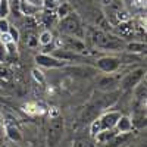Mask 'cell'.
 <instances>
[{
  "label": "cell",
  "instance_id": "11",
  "mask_svg": "<svg viewBox=\"0 0 147 147\" xmlns=\"http://www.w3.org/2000/svg\"><path fill=\"white\" fill-rule=\"evenodd\" d=\"M115 136H116V132L113 129H105V131H100L99 134H97L96 140H97V143H100V144H107L109 141L113 140Z\"/></svg>",
  "mask_w": 147,
  "mask_h": 147
},
{
  "label": "cell",
  "instance_id": "12",
  "mask_svg": "<svg viewBox=\"0 0 147 147\" xmlns=\"http://www.w3.org/2000/svg\"><path fill=\"white\" fill-rule=\"evenodd\" d=\"M6 136H7L12 141H16V143L22 140V134H21L19 128L15 127V125H7V127H6Z\"/></svg>",
  "mask_w": 147,
  "mask_h": 147
},
{
  "label": "cell",
  "instance_id": "27",
  "mask_svg": "<svg viewBox=\"0 0 147 147\" xmlns=\"http://www.w3.org/2000/svg\"><path fill=\"white\" fill-rule=\"evenodd\" d=\"M10 41H13L12 40V37L9 35V32H3V34H0V43L2 44H7Z\"/></svg>",
  "mask_w": 147,
  "mask_h": 147
},
{
  "label": "cell",
  "instance_id": "30",
  "mask_svg": "<svg viewBox=\"0 0 147 147\" xmlns=\"http://www.w3.org/2000/svg\"><path fill=\"white\" fill-rule=\"evenodd\" d=\"M74 147H93V144L88 143V141H85V140H80V141L75 143V146H74Z\"/></svg>",
  "mask_w": 147,
  "mask_h": 147
},
{
  "label": "cell",
  "instance_id": "5",
  "mask_svg": "<svg viewBox=\"0 0 147 147\" xmlns=\"http://www.w3.org/2000/svg\"><path fill=\"white\" fill-rule=\"evenodd\" d=\"M57 46H62L66 50H71L74 53L77 52H84L85 50V44L81 41V38H74L72 35H65L60 37V40H57Z\"/></svg>",
  "mask_w": 147,
  "mask_h": 147
},
{
  "label": "cell",
  "instance_id": "29",
  "mask_svg": "<svg viewBox=\"0 0 147 147\" xmlns=\"http://www.w3.org/2000/svg\"><path fill=\"white\" fill-rule=\"evenodd\" d=\"M7 57V53H6V49H5V44L0 43V62H5Z\"/></svg>",
  "mask_w": 147,
  "mask_h": 147
},
{
  "label": "cell",
  "instance_id": "13",
  "mask_svg": "<svg viewBox=\"0 0 147 147\" xmlns=\"http://www.w3.org/2000/svg\"><path fill=\"white\" fill-rule=\"evenodd\" d=\"M24 110H25L28 115H41V113H44V109L38 103H27L25 106H24Z\"/></svg>",
  "mask_w": 147,
  "mask_h": 147
},
{
  "label": "cell",
  "instance_id": "19",
  "mask_svg": "<svg viewBox=\"0 0 147 147\" xmlns=\"http://www.w3.org/2000/svg\"><path fill=\"white\" fill-rule=\"evenodd\" d=\"M102 131V127H100V121L99 119H94L93 122H91V125H90V134L93 137H96L97 134H99Z\"/></svg>",
  "mask_w": 147,
  "mask_h": 147
},
{
  "label": "cell",
  "instance_id": "24",
  "mask_svg": "<svg viewBox=\"0 0 147 147\" xmlns=\"http://www.w3.org/2000/svg\"><path fill=\"white\" fill-rule=\"evenodd\" d=\"M5 49H6V53L9 56H15L16 55V43L15 41H10V43L5 44Z\"/></svg>",
  "mask_w": 147,
  "mask_h": 147
},
{
  "label": "cell",
  "instance_id": "14",
  "mask_svg": "<svg viewBox=\"0 0 147 147\" xmlns=\"http://www.w3.org/2000/svg\"><path fill=\"white\" fill-rule=\"evenodd\" d=\"M125 49L129 52V53H141L146 50V43H137V41H132V43H128L125 46Z\"/></svg>",
  "mask_w": 147,
  "mask_h": 147
},
{
  "label": "cell",
  "instance_id": "1",
  "mask_svg": "<svg viewBox=\"0 0 147 147\" xmlns=\"http://www.w3.org/2000/svg\"><path fill=\"white\" fill-rule=\"evenodd\" d=\"M90 38L91 43L103 50H112V52H118L122 47H125L122 38L116 35H110L109 32H105L102 30H91L90 31Z\"/></svg>",
  "mask_w": 147,
  "mask_h": 147
},
{
  "label": "cell",
  "instance_id": "25",
  "mask_svg": "<svg viewBox=\"0 0 147 147\" xmlns=\"http://www.w3.org/2000/svg\"><path fill=\"white\" fill-rule=\"evenodd\" d=\"M9 22L6 18H0V34H3V32H7L9 31Z\"/></svg>",
  "mask_w": 147,
  "mask_h": 147
},
{
  "label": "cell",
  "instance_id": "21",
  "mask_svg": "<svg viewBox=\"0 0 147 147\" xmlns=\"http://www.w3.org/2000/svg\"><path fill=\"white\" fill-rule=\"evenodd\" d=\"M69 13H71V6H69L68 3H62V6H59L57 15H59L60 18H65V16H68Z\"/></svg>",
  "mask_w": 147,
  "mask_h": 147
},
{
  "label": "cell",
  "instance_id": "17",
  "mask_svg": "<svg viewBox=\"0 0 147 147\" xmlns=\"http://www.w3.org/2000/svg\"><path fill=\"white\" fill-rule=\"evenodd\" d=\"M118 32L121 34V37H129L132 35V27H129L128 22H122L118 27Z\"/></svg>",
  "mask_w": 147,
  "mask_h": 147
},
{
  "label": "cell",
  "instance_id": "10",
  "mask_svg": "<svg viewBox=\"0 0 147 147\" xmlns=\"http://www.w3.org/2000/svg\"><path fill=\"white\" fill-rule=\"evenodd\" d=\"M115 128H116V131L121 132V134H128L129 131H132V121H131L128 116L121 115L119 119L116 121Z\"/></svg>",
  "mask_w": 147,
  "mask_h": 147
},
{
  "label": "cell",
  "instance_id": "31",
  "mask_svg": "<svg viewBox=\"0 0 147 147\" xmlns=\"http://www.w3.org/2000/svg\"><path fill=\"white\" fill-rule=\"evenodd\" d=\"M28 46H30V47H35V46H38V38H35V37H31V38L28 40Z\"/></svg>",
  "mask_w": 147,
  "mask_h": 147
},
{
  "label": "cell",
  "instance_id": "4",
  "mask_svg": "<svg viewBox=\"0 0 147 147\" xmlns=\"http://www.w3.org/2000/svg\"><path fill=\"white\" fill-rule=\"evenodd\" d=\"M96 66L106 74H113L121 68V60L113 56H103L100 59H97Z\"/></svg>",
  "mask_w": 147,
  "mask_h": 147
},
{
  "label": "cell",
  "instance_id": "16",
  "mask_svg": "<svg viewBox=\"0 0 147 147\" xmlns=\"http://www.w3.org/2000/svg\"><path fill=\"white\" fill-rule=\"evenodd\" d=\"M52 41H53V35L50 31H43L38 37V43L41 46H49V44H52Z\"/></svg>",
  "mask_w": 147,
  "mask_h": 147
},
{
  "label": "cell",
  "instance_id": "22",
  "mask_svg": "<svg viewBox=\"0 0 147 147\" xmlns=\"http://www.w3.org/2000/svg\"><path fill=\"white\" fill-rule=\"evenodd\" d=\"M9 15V3L7 0H0V18H6Z\"/></svg>",
  "mask_w": 147,
  "mask_h": 147
},
{
  "label": "cell",
  "instance_id": "6",
  "mask_svg": "<svg viewBox=\"0 0 147 147\" xmlns=\"http://www.w3.org/2000/svg\"><path fill=\"white\" fill-rule=\"evenodd\" d=\"M143 77H144V69L143 68H138V69L132 71V72H128L127 75L122 78L121 87L124 90H131V88H134L143 80Z\"/></svg>",
  "mask_w": 147,
  "mask_h": 147
},
{
  "label": "cell",
  "instance_id": "8",
  "mask_svg": "<svg viewBox=\"0 0 147 147\" xmlns=\"http://www.w3.org/2000/svg\"><path fill=\"white\" fill-rule=\"evenodd\" d=\"M119 116H121V113L116 112V110H112V112H107V113L102 115L99 118L102 131H105V129H113L115 125H116V121L119 119Z\"/></svg>",
  "mask_w": 147,
  "mask_h": 147
},
{
  "label": "cell",
  "instance_id": "26",
  "mask_svg": "<svg viewBox=\"0 0 147 147\" xmlns=\"http://www.w3.org/2000/svg\"><path fill=\"white\" fill-rule=\"evenodd\" d=\"M7 32H9V35L12 37V40H13L15 43L19 40V31H18L15 27H9V31H7Z\"/></svg>",
  "mask_w": 147,
  "mask_h": 147
},
{
  "label": "cell",
  "instance_id": "7",
  "mask_svg": "<svg viewBox=\"0 0 147 147\" xmlns=\"http://www.w3.org/2000/svg\"><path fill=\"white\" fill-rule=\"evenodd\" d=\"M35 62L38 66H44V68H63V66H66V62H62V60L53 57L52 55H38L35 57Z\"/></svg>",
  "mask_w": 147,
  "mask_h": 147
},
{
  "label": "cell",
  "instance_id": "9",
  "mask_svg": "<svg viewBox=\"0 0 147 147\" xmlns=\"http://www.w3.org/2000/svg\"><path fill=\"white\" fill-rule=\"evenodd\" d=\"M52 56L62 60V62H71V60H80L81 56L74 53L71 50H66V49H55V50L52 52Z\"/></svg>",
  "mask_w": 147,
  "mask_h": 147
},
{
  "label": "cell",
  "instance_id": "18",
  "mask_svg": "<svg viewBox=\"0 0 147 147\" xmlns=\"http://www.w3.org/2000/svg\"><path fill=\"white\" fill-rule=\"evenodd\" d=\"M68 71L74 72V75H81V77L88 75V74H93V72H94V71L90 69V68H68Z\"/></svg>",
  "mask_w": 147,
  "mask_h": 147
},
{
  "label": "cell",
  "instance_id": "15",
  "mask_svg": "<svg viewBox=\"0 0 147 147\" xmlns=\"http://www.w3.org/2000/svg\"><path fill=\"white\" fill-rule=\"evenodd\" d=\"M113 85H116V80L113 78V77H105V78H102L100 80V82H99V88H102V90H112L113 88Z\"/></svg>",
  "mask_w": 147,
  "mask_h": 147
},
{
  "label": "cell",
  "instance_id": "2",
  "mask_svg": "<svg viewBox=\"0 0 147 147\" xmlns=\"http://www.w3.org/2000/svg\"><path fill=\"white\" fill-rule=\"evenodd\" d=\"M59 28L62 30L65 34H68V35L80 37V38H82V37H84V31H82V27H81V21H80V18L75 13H69L68 16L62 18Z\"/></svg>",
  "mask_w": 147,
  "mask_h": 147
},
{
  "label": "cell",
  "instance_id": "23",
  "mask_svg": "<svg viewBox=\"0 0 147 147\" xmlns=\"http://www.w3.org/2000/svg\"><path fill=\"white\" fill-rule=\"evenodd\" d=\"M32 77H34V80L38 82V84H44L46 82V77H44V74L40 71V69H32Z\"/></svg>",
  "mask_w": 147,
  "mask_h": 147
},
{
  "label": "cell",
  "instance_id": "20",
  "mask_svg": "<svg viewBox=\"0 0 147 147\" xmlns=\"http://www.w3.org/2000/svg\"><path fill=\"white\" fill-rule=\"evenodd\" d=\"M21 10L24 12V15H32L34 12L37 10V7L32 6V5H30V3L22 2V3H21Z\"/></svg>",
  "mask_w": 147,
  "mask_h": 147
},
{
  "label": "cell",
  "instance_id": "3",
  "mask_svg": "<svg viewBox=\"0 0 147 147\" xmlns=\"http://www.w3.org/2000/svg\"><path fill=\"white\" fill-rule=\"evenodd\" d=\"M63 119L60 116H56V118H52L50 121V125H49V129H47V144L49 147H56L57 143L60 141L63 136Z\"/></svg>",
  "mask_w": 147,
  "mask_h": 147
},
{
  "label": "cell",
  "instance_id": "32",
  "mask_svg": "<svg viewBox=\"0 0 147 147\" xmlns=\"http://www.w3.org/2000/svg\"><path fill=\"white\" fill-rule=\"evenodd\" d=\"M100 3L103 6H112V0H100Z\"/></svg>",
  "mask_w": 147,
  "mask_h": 147
},
{
  "label": "cell",
  "instance_id": "28",
  "mask_svg": "<svg viewBox=\"0 0 147 147\" xmlns=\"http://www.w3.org/2000/svg\"><path fill=\"white\" fill-rule=\"evenodd\" d=\"M9 69L6 66H3V63H0V78H7L9 77Z\"/></svg>",
  "mask_w": 147,
  "mask_h": 147
}]
</instances>
